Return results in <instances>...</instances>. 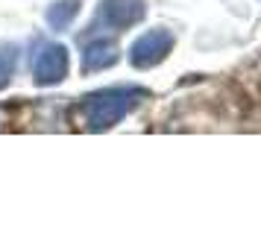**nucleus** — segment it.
Instances as JSON below:
<instances>
[{
    "instance_id": "20e7f679",
    "label": "nucleus",
    "mask_w": 261,
    "mask_h": 252,
    "mask_svg": "<svg viewBox=\"0 0 261 252\" xmlns=\"http://www.w3.org/2000/svg\"><path fill=\"white\" fill-rule=\"evenodd\" d=\"M68 71V53L62 47H47L36 59V79L38 82H59Z\"/></svg>"
},
{
    "instance_id": "f03ea898",
    "label": "nucleus",
    "mask_w": 261,
    "mask_h": 252,
    "mask_svg": "<svg viewBox=\"0 0 261 252\" xmlns=\"http://www.w3.org/2000/svg\"><path fill=\"white\" fill-rule=\"evenodd\" d=\"M170 47H173V36L167 30H153V33H147V36H141L135 41L132 65L135 68H153L170 53Z\"/></svg>"
},
{
    "instance_id": "f257e3e1",
    "label": "nucleus",
    "mask_w": 261,
    "mask_h": 252,
    "mask_svg": "<svg viewBox=\"0 0 261 252\" xmlns=\"http://www.w3.org/2000/svg\"><path fill=\"white\" fill-rule=\"evenodd\" d=\"M141 94L144 91H138V88H112V91L88 97L85 106H83L85 108V123H91L94 129H106L112 123H118Z\"/></svg>"
},
{
    "instance_id": "7ed1b4c3",
    "label": "nucleus",
    "mask_w": 261,
    "mask_h": 252,
    "mask_svg": "<svg viewBox=\"0 0 261 252\" xmlns=\"http://www.w3.org/2000/svg\"><path fill=\"white\" fill-rule=\"evenodd\" d=\"M141 15H144V0H106L103 9H100L103 24L112 26V30L135 24Z\"/></svg>"
},
{
    "instance_id": "423d86ee",
    "label": "nucleus",
    "mask_w": 261,
    "mask_h": 252,
    "mask_svg": "<svg viewBox=\"0 0 261 252\" xmlns=\"http://www.w3.org/2000/svg\"><path fill=\"white\" fill-rule=\"evenodd\" d=\"M73 15H76V0H65V3H59V6H53V9H50L47 18H50V24L56 26V30H62Z\"/></svg>"
},
{
    "instance_id": "39448f33",
    "label": "nucleus",
    "mask_w": 261,
    "mask_h": 252,
    "mask_svg": "<svg viewBox=\"0 0 261 252\" xmlns=\"http://www.w3.org/2000/svg\"><path fill=\"white\" fill-rule=\"evenodd\" d=\"M115 62H118V47L112 41H97L85 53V71H100V68L115 65Z\"/></svg>"
}]
</instances>
